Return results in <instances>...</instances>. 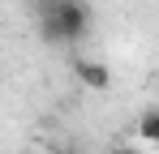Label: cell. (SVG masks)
I'll list each match as a JSON object with an SVG mask.
<instances>
[{
  "label": "cell",
  "instance_id": "cell-5",
  "mask_svg": "<svg viewBox=\"0 0 159 154\" xmlns=\"http://www.w3.org/2000/svg\"><path fill=\"white\" fill-rule=\"evenodd\" d=\"M52 154H78V150H52Z\"/></svg>",
  "mask_w": 159,
  "mask_h": 154
},
{
  "label": "cell",
  "instance_id": "cell-4",
  "mask_svg": "<svg viewBox=\"0 0 159 154\" xmlns=\"http://www.w3.org/2000/svg\"><path fill=\"white\" fill-rule=\"evenodd\" d=\"M112 154H142L138 146H129V141H120V146H112Z\"/></svg>",
  "mask_w": 159,
  "mask_h": 154
},
{
  "label": "cell",
  "instance_id": "cell-1",
  "mask_svg": "<svg viewBox=\"0 0 159 154\" xmlns=\"http://www.w3.org/2000/svg\"><path fill=\"white\" fill-rule=\"evenodd\" d=\"M39 30L48 43L73 47L90 34V9L86 0H39Z\"/></svg>",
  "mask_w": 159,
  "mask_h": 154
},
{
  "label": "cell",
  "instance_id": "cell-3",
  "mask_svg": "<svg viewBox=\"0 0 159 154\" xmlns=\"http://www.w3.org/2000/svg\"><path fill=\"white\" fill-rule=\"evenodd\" d=\"M133 133H138V141H142V146H159V107H146V111L138 116Z\"/></svg>",
  "mask_w": 159,
  "mask_h": 154
},
{
  "label": "cell",
  "instance_id": "cell-2",
  "mask_svg": "<svg viewBox=\"0 0 159 154\" xmlns=\"http://www.w3.org/2000/svg\"><path fill=\"white\" fill-rule=\"evenodd\" d=\"M73 73H78V81L86 90H107L112 86V69H107L103 60H90V56H78L73 60Z\"/></svg>",
  "mask_w": 159,
  "mask_h": 154
}]
</instances>
